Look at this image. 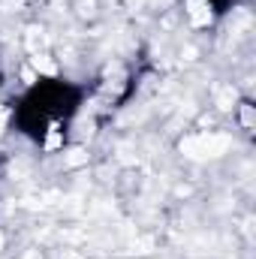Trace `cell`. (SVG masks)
Here are the masks:
<instances>
[{"label":"cell","instance_id":"obj_1","mask_svg":"<svg viewBox=\"0 0 256 259\" xmlns=\"http://www.w3.org/2000/svg\"><path fill=\"white\" fill-rule=\"evenodd\" d=\"M187 15L193 24H208L211 21V0H187Z\"/></svg>","mask_w":256,"mask_h":259}]
</instances>
